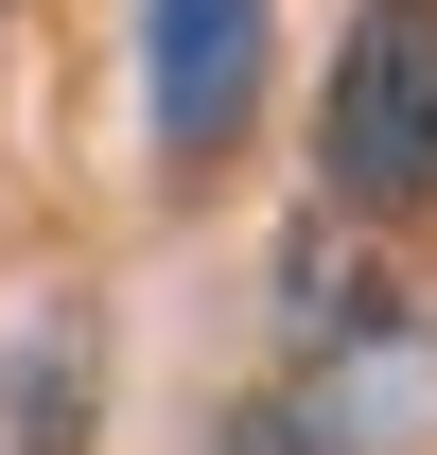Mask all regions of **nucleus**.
I'll use <instances>...</instances> for the list:
<instances>
[{"instance_id": "1", "label": "nucleus", "mask_w": 437, "mask_h": 455, "mask_svg": "<svg viewBox=\"0 0 437 455\" xmlns=\"http://www.w3.org/2000/svg\"><path fill=\"white\" fill-rule=\"evenodd\" d=\"M315 175L332 211H437V0H368L315 88Z\"/></svg>"}, {"instance_id": "2", "label": "nucleus", "mask_w": 437, "mask_h": 455, "mask_svg": "<svg viewBox=\"0 0 437 455\" xmlns=\"http://www.w3.org/2000/svg\"><path fill=\"white\" fill-rule=\"evenodd\" d=\"M140 88H158V158H227L263 106V0H140Z\"/></svg>"}, {"instance_id": "3", "label": "nucleus", "mask_w": 437, "mask_h": 455, "mask_svg": "<svg viewBox=\"0 0 437 455\" xmlns=\"http://www.w3.org/2000/svg\"><path fill=\"white\" fill-rule=\"evenodd\" d=\"M106 438V350L88 315H18L0 333V455H88Z\"/></svg>"}, {"instance_id": "4", "label": "nucleus", "mask_w": 437, "mask_h": 455, "mask_svg": "<svg viewBox=\"0 0 437 455\" xmlns=\"http://www.w3.org/2000/svg\"><path fill=\"white\" fill-rule=\"evenodd\" d=\"M211 455H315V438H298V403H227V420H211Z\"/></svg>"}]
</instances>
